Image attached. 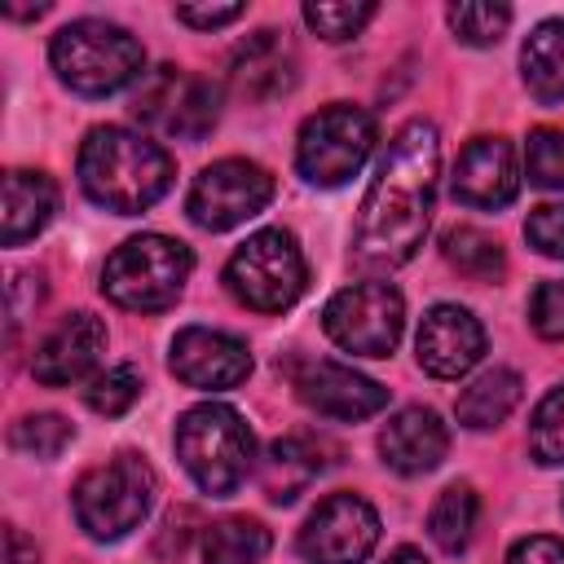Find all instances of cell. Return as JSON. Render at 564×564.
Listing matches in <instances>:
<instances>
[{"mask_svg":"<svg viewBox=\"0 0 564 564\" xmlns=\"http://www.w3.org/2000/svg\"><path fill=\"white\" fill-rule=\"evenodd\" d=\"M75 441V427L62 419V414H22L13 427H9V445L26 458H57L66 445Z\"/></svg>","mask_w":564,"mask_h":564,"instance_id":"f546056e","label":"cell"},{"mask_svg":"<svg viewBox=\"0 0 564 564\" xmlns=\"http://www.w3.org/2000/svg\"><path fill=\"white\" fill-rule=\"evenodd\" d=\"M247 13V4H176V22L185 26H198V31H216V26H229Z\"/></svg>","mask_w":564,"mask_h":564,"instance_id":"d590c367","label":"cell"},{"mask_svg":"<svg viewBox=\"0 0 564 564\" xmlns=\"http://www.w3.org/2000/svg\"><path fill=\"white\" fill-rule=\"evenodd\" d=\"M154 494H159L154 467H150L141 454L119 449L115 458L88 467V471L75 480L70 507H75L79 529H84L93 542H119V538H128V533L150 516Z\"/></svg>","mask_w":564,"mask_h":564,"instance_id":"8992f818","label":"cell"},{"mask_svg":"<svg viewBox=\"0 0 564 564\" xmlns=\"http://www.w3.org/2000/svg\"><path fill=\"white\" fill-rule=\"evenodd\" d=\"M449 194L463 207L498 212L520 194V159L507 137H471L449 172Z\"/></svg>","mask_w":564,"mask_h":564,"instance_id":"9a60e30c","label":"cell"},{"mask_svg":"<svg viewBox=\"0 0 564 564\" xmlns=\"http://www.w3.org/2000/svg\"><path fill=\"white\" fill-rule=\"evenodd\" d=\"M379 454L383 467H392L397 476H427L449 454V427L441 423L436 410L405 405L379 427Z\"/></svg>","mask_w":564,"mask_h":564,"instance_id":"ac0fdd59","label":"cell"},{"mask_svg":"<svg viewBox=\"0 0 564 564\" xmlns=\"http://www.w3.org/2000/svg\"><path fill=\"white\" fill-rule=\"evenodd\" d=\"M322 330L352 357H388L405 330V300L392 282H352L326 300Z\"/></svg>","mask_w":564,"mask_h":564,"instance_id":"9c48e42d","label":"cell"},{"mask_svg":"<svg viewBox=\"0 0 564 564\" xmlns=\"http://www.w3.org/2000/svg\"><path fill=\"white\" fill-rule=\"evenodd\" d=\"M441 256L471 282H498L507 273V256L502 242L476 225H454L441 234Z\"/></svg>","mask_w":564,"mask_h":564,"instance_id":"484cf974","label":"cell"},{"mask_svg":"<svg viewBox=\"0 0 564 564\" xmlns=\"http://www.w3.org/2000/svg\"><path fill=\"white\" fill-rule=\"evenodd\" d=\"M141 388H145V383H141V370L128 366V361H119V366H106V370H97V375L88 379L84 401H88L93 414L119 419V414H128V410L137 405Z\"/></svg>","mask_w":564,"mask_h":564,"instance_id":"83f0119b","label":"cell"},{"mask_svg":"<svg viewBox=\"0 0 564 564\" xmlns=\"http://www.w3.org/2000/svg\"><path fill=\"white\" fill-rule=\"evenodd\" d=\"M229 295L251 313H282L308 286V264L291 229H260L251 234L225 264Z\"/></svg>","mask_w":564,"mask_h":564,"instance_id":"ba28073f","label":"cell"},{"mask_svg":"<svg viewBox=\"0 0 564 564\" xmlns=\"http://www.w3.org/2000/svg\"><path fill=\"white\" fill-rule=\"evenodd\" d=\"M4 546H9L4 564H35V560H40L35 542H26V533H22L18 524H9V529H4Z\"/></svg>","mask_w":564,"mask_h":564,"instance_id":"8d00e7d4","label":"cell"},{"mask_svg":"<svg viewBox=\"0 0 564 564\" xmlns=\"http://www.w3.org/2000/svg\"><path fill=\"white\" fill-rule=\"evenodd\" d=\"M524 238L533 251L551 256V260H564V203H542L529 212L524 220Z\"/></svg>","mask_w":564,"mask_h":564,"instance_id":"d6a6232c","label":"cell"},{"mask_svg":"<svg viewBox=\"0 0 564 564\" xmlns=\"http://www.w3.org/2000/svg\"><path fill=\"white\" fill-rule=\"evenodd\" d=\"M220 84L212 75H194L181 66H159L141 93L132 115L141 119V128L159 132V137H176V141H203L216 119H220Z\"/></svg>","mask_w":564,"mask_h":564,"instance_id":"30bf717a","label":"cell"},{"mask_svg":"<svg viewBox=\"0 0 564 564\" xmlns=\"http://www.w3.org/2000/svg\"><path fill=\"white\" fill-rule=\"evenodd\" d=\"M379 9L370 0H308L304 4V22L313 35H322L326 44H344L352 35H361V26L375 18Z\"/></svg>","mask_w":564,"mask_h":564,"instance_id":"f1b7e54d","label":"cell"},{"mask_svg":"<svg viewBox=\"0 0 564 564\" xmlns=\"http://www.w3.org/2000/svg\"><path fill=\"white\" fill-rule=\"evenodd\" d=\"M269 203H273V176L256 159H216L194 176L185 194L189 220L207 234L238 229L251 216H260Z\"/></svg>","mask_w":564,"mask_h":564,"instance_id":"8fae6325","label":"cell"},{"mask_svg":"<svg viewBox=\"0 0 564 564\" xmlns=\"http://www.w3.org/2000/svg\"><path fill=\"white\" fill-rule=\"evenodd\" d=\"M476 516H480V498L467 480L458 485H445L427 511V538L445 551V555H458L467 551L471 533H476Z\"/></svg>","mask_w":564,"mask_h":564,"instance_id":"d4e9b609","label":"cell"},{"mask_svg":"<svg viewBox=\"0 0 564 564\" xmlns=\"http://www.w3.org/2000/svg\"><path fill=\"white\" fill-rule=\"evenodd\" d=\"M529 454L542 467H564V383H555L529 419Z\"/></svg>","mask_w":564,"mask_h":564,"instance_id":"4dcf8cb0","label":"cell"},{"mask_svg":"<svg viewBox=\"0 0 564 564\" xmlns=\"http://www.w3.org/2000/svg\"><path fill=\"white\" fill-rule=\"evenodd\" d=\"M234 84L251 101H273L295 88V57L282 48L278 31H256L234 48Z\"/></svg>","mask_w":564,"mask_h":564,"instance_id":"ffe728a7","label":"cell"},{"mask_svg":"<svg viewBox=\"0 0 564 564\" xmlns=\"http://www.w3.org/2000/svg\"><path fill=\"white\" fill-rule=\"evenodd\" d=\"M520 392H524L520 375L507 370V366H494V370L476 375V379L458 392L454 414H458L463 427H471V432H489V427H498V423L520 405Z\"/></svg>","mask_w":564,"mask_h":564,"instance_id":"603a6c76","label":"cell"},{"mask_svg":"<svg viewBox=\"0 0 564 564\" xmlns=\"http://www.w3.org/2000/svg\"><path fill=\"white\" fill-rule=\"evenodd\" d=\"M291 388L295 397L317 410L322 419H339V423H357L370 419L388 405V388L375 383L370 375L344 366V361H326V357H304L291 366Z\"/></svg>","mask_w":564,"mask_h":564,"instance_id":"4fadbf2b","label":"cell"},{"mask_svg":"<svg viewBox=\"0 0 564 564\" xmlns=\"http://www.w3.org/2000/svg\"><path fill=\"white\" fill-rule=\"evenodd\" d=\"M167 370L198 392H225L238 388L251 375V352L238 335L212 330V326H185L176 330L167 348Z\"/></svg>","mask_w":564,"mask_h":564,"instance_id":"5bb4252c","label":"cell"},{"mask_svg":"<svg viewBox=\"0 0 564 564\" xmlns=\"http://www.w3.org/2000/svg\"><path fill=\"white\" fill-rule=\"evenodd\" d=\"M529 322L542 339H564V278H551L529 295Z\"/></svg>","mask_w":564,"mask_h":564,"instance_id":"836d02e7","label":"cell"},{"mask_svg":"<svg viewBox=\"0 0 564 564\" xmlns=\"http://www.w3.org/2000/svg\"><path fill=\"white\" fill-rule=\"evenodd\" d=\"M273 533L251 516H225L203 529V564H264Z\"/></svg>","mask_w":564,"mask_h":564,"instance_id":"cb8c5ba5","label":"cell"},{"mask_svg":"<svg viewBox=\"0 0 564 564\" xmlns=\"http://www.w3.org/2000/svg\"><path fill=\"white\" fill-rule=\"evenodd\" d=\"M308 564H361L379 546V511L361 494L322 498L295 538Z\"/></svg>","mask_w":564,"mask_h":564,"instance_id":"7c38bea8","label":"cell"},{"mask_svg":"<svg viewBox=\"0 0 564 564\" xmlns=\"http://www.w3.org/2000/svg\"><path fill=\"white\" fill-rule=\"evenodd\" d=\"M194 273V251L167 234H137L101 264V295L128 313H159L181 300Z\"/></svg>","mask_w":564,"mask_h":564,"instance_id":"5b68a950","label":"cell"},{"mask_svg":"<svg viewBox=\"0 0 564 564\" xmlns=\"http://www.w3.org/2000/svg\"><path fill=\"white\" fill-rule=\"evenodd\" d=\"M441 185V132L432 119H410L392 132L352 225V260L392 273L410 264L432 229Z\"/></svg>","mask_w":564,"mask_h":564,"instance_id":"6da1fadb","label":"cell"},{"mask_svg":"<svg viewBox=\"0 0 564 564\" xmlns=\"http://www.w3.org/2000/svg\"><path fill=\"white\" fill-rule=\"evenodd\" d=\"M172 445L189 480L212 498H229L256 467V436L247 419L225 401L189 405L176 419Z\"/></svg>","mask_w":564,"mask_h":564,"instance_id":"277c9868","label":"cell"},{"mask_svg":"<svg viewBox=\"0 0 564 564\" xmlns=\"http://www.w3.org/2000/svg\"><path fill=\"white\" fill-rule=\"evenodd\" d=\"M101 352H106V322L88 308H75L35 344L31 375L44 388H66V383L93 379Z\"/></svg>","mask_w":564,"mask_h":564,"instance_id":"e0dca14e","label":"cell"},{"mask_svg":"<svg viewBox=\"0 0 564 564\" xmlns=\"http://www.w3.org/2000/svg\"><path fill=\"white\" fill-rule=\"evenodd\" d=\"M414 357L432 379H463L485 357V326L463 304H432L419 322Z\"/></svg>","mask_w":564,"mask_h":564,"instance_id":"2e32d148","label":"cell"},{"mask_svg":"<svg viewBox=\"0 0 564 564\" xmlns=\"http://www.w3.org/2000/svg\"><path fill=\"white\" fill-rule=\"evenodd\" d=\"M520 75H524V88L542 106H560L564 101V18H546L524 35Z\"/></svg>","mask_w":564,"mask_h":564,"instance_id":"7402d4cb","label":"cell"},{"mask_svg":"<svg viewBox=\"0 0 564 564\" xmlns=\"http://www.w3.org/2000/svg\"><path fill=\"white\" fill-rule=\"evenodd\" d=\"M511 4H480V0H463V4H449L445 9V22L454 31V40L471 44V48H489L507 35L511 26Z\"/></svg>","mask_w":564,"mask_h":564,"instance_id":"4316f807","label":"cell"},{"mask_svg":"<svg viewBox=\"0 0 564 564\" xmlns=\"http://www.w3.org/2000/svg\"><path fill=\"white\" fill-rule=\"evenodd\" d=\"M48 66L70 93L110 97L145 75V48L119 22L75 18L48 40Z\"/></svg>","mask_w":564,"mask_h":564,"instance_id":"3957f363","label":"cell"},{"mask_svg":"<svg viewBox=\"0 0 564 564\" xmlns=\"http://www.w3.org/2000/svg\"><path fill=\"white\" fill-rule=\"evenodd\" d=\"M375 141H379V132H375L370 110H361L352 101H330V106H322L317 115H308L300 123L295 167L308 185L339 189L366 167Z\"/></svg>","mask_w":564,"mask_h":564,"instance_id":"52a82bcc","label":"cell"},{"mask_svg":"<svg viewBox=\"0 0 564 564\" xmlns=\"http://www.w3.org/2000/svg\"><path fill=\"white\" fill-rule=\"evenodd\" d=\"M79 185L84 194L115 212V216H137L150 212L167 189H172V159L167 150L132 128L119 123H101L88 128V137L79 141Z\"/></svg>","mask_w":564,"mask_h":564,"instance_id":"7a4b0ae2","label":"cell"},{"mask_svg":"<svg viewBox=\"0 0 564 564\" xmlns=\"http://www.w3.org/2000/svg\"><path fill=\"white\" fill-rule=\"evenodd\" d=\"M326 441L313 432H286L278 436L260 458V489L269 502L286 507L295 502L322 471H326Z\"/></svg>","mask_w":564,"mask_h":564,"instance_id":"d6986e66","label":"cell"},{"mask_svg":"<svg viewBox=\"0 0 564 564\" xmlns=\"http://www.w3.org/2000/svg\"><path fill=\"white\" fill-rule=\"evenodd\" d=\"M507 564H564V538L529 533L507 551Z\"/></svg>","mask_w":564,"mask_h":564,"instance_id":"e575fe53","label":"cell"},{"mask_svg":"<svg viewBox=\"0 0 564 564\" xmlns=\"http://www.w3.org/2000/svg\"><path fill=\"white\" fill-rule=\"evenodd\" d=\"M383 564H432V560H427L423 551H414V546H397V551H392Z\"/></svg>","mask_w":564,"mask_h":564,"instance_id":"74e56055","label":"cell"},{"mask_svg":"<svg viewBox=\"0 0 564 564\" xmlns=\"http://www.w3.org/2000/svg\"><path fill=\"white\" fill-rule=\"evenodd\" d=\"M4 225H0V242L4 247H22L26 238L44 234L48 220L57 216V185L44 172L31 167H13L4 176Z\"/></svg>","mask_w":564,"mask_h":564,"instance_id":"44dd1931","label":"cell"},{"mask_svg":"<svg viewBox=\"0 0 564 564\" xmlns=\"http://www.w3.org/2000/svg\"><path fill=\"white\" fill-rule=\"evenodd\" d=\"M524 172L542 189H564V128H533L529 132Z\"/></svg>","mask_w":564,"mask_h":564,"instance_id":"1f68e13d","label":"cell"}]
</instances>
